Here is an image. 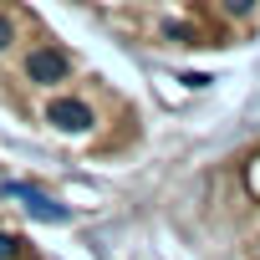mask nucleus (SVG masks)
<instances>
[{"label": "nucleus", "mask_w": 260, "mask_h": 260, "mask_svg": "<svg viewBox=\"0 0 260 260\" xmlns=\"http://www.w3.org/2000/svg\"><path fill=\"white\" fill-rule=\"evenodd\" d=\"M102 31L153 51H224L255 36L260 0H67Z\"/></svg>", "instance_id": "nucleus-2"}, {"label": "nucleus", "mask_w": 260, "mask_h": 260, "mask_svg": "<svg viewBox=\"0 0 260 260\" xmlns=\"http://www.w3.org/2000/svg\"><path fill=\"white\" fill-rule=\"evenodd\" d=\"M0 107L36 133L102 158L127 153L143 133L138 107L31 0H0Z\"/></svg>", "instance_id": "nucleus-1"}, {"label": "nucleus", "mask_w": 260, "mask_h": 260, "mask_svg": "<svg viewBox=\"0 0 260 260\" xmlns=\"http://www.w3.org/2000/svg\"><path fill=\"white\" fill-rule=\"evenodd\" d=\"M240 199H245V240H250V260H260V148L240 158Z\"/></svg>", "instance_id": "nucleus-3"}, {"label": "nucleus", "mask_w": 260, "mask_h": 260, "mask_svg": "<svg viewBox=\"0 0 260 260\" xmlns=\"http://www.w3.org/2000/svg\"><path fill=\"white\" fill-rule=\"evenodd\" d=\"M0 260H41V255H36V245H31L16 224L0 219Z\"/></svg>", "instance_id": "nucleus-4"}]
</instances>
